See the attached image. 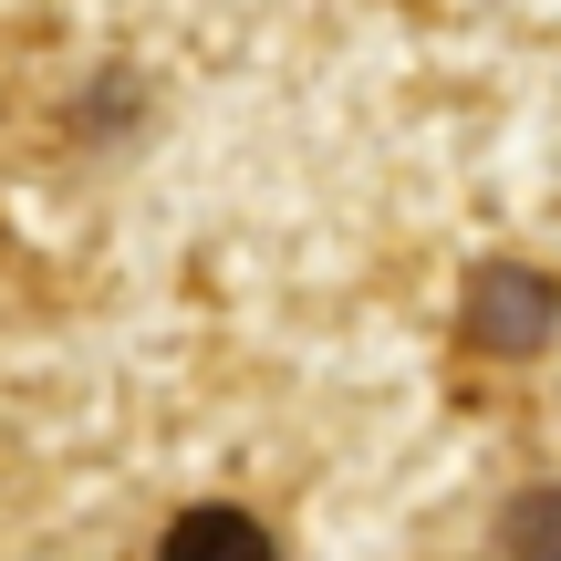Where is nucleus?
I'll use <instances>...</instances> for the list:
<instances>
[{"label": "nucleus", "mask_w": 561, "mask_h": 561, "mask_svg": "<svg viewBox=\"0 0 561 561\" xmlns=\"http://www.w3.org/2000/svg\"><path fill=\"white\" fill-rule=\"evenodd\" d=\"M146 561H291V551H280V530L250 500H187L178 520L157 530Z\"/></svg>", "instance_id": "1"}]
</instances>
